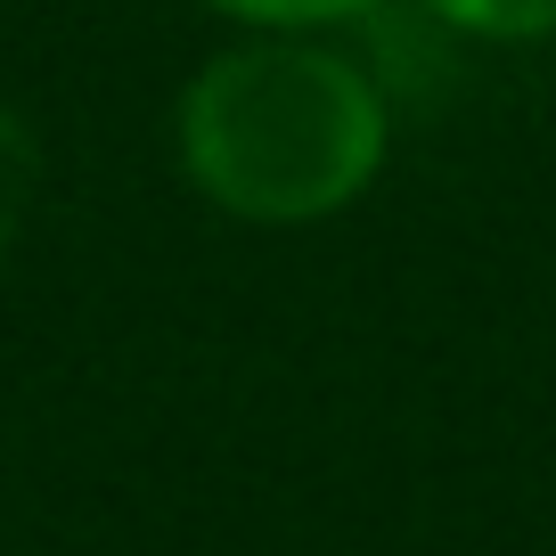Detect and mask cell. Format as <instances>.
Here are the masks:
<instances>
[{"instance_id":"6da1fadb","label":"cell","mask_w":556,"mask_h":556,"mask_svg":"<svg viewBox=\"0 0 556 556\" xmlns=\"http://www.w3.org/2000/svg\"><path fill=\"white\" fill-rule=\"evenodd\" d=\"M393 123L361 58L319 34H254L180 90V173L254 229H303L368 197Z\"/></svg>"},{"instance_id":"7a4b0ae2","label":"cell","mask_w":556,"mask_h":556,"mask_svg":"<svg viewBox=\"0 0 556 556\" xmlns=\"http://www.w3.org/2000/svg\"><path fill=\"white\" fill-rule=\"evenodd\" d=\"M417 9L467 41H548L556 34V0H417Z\"/></svg>"},{"instance_id":"3957f363","label":"cell","mask_w":556,"mask_h":556,"mask_svg":"<svg viewBox=\"0 0 556 556\" xmlns=\"http://www.w3.org/2000/svg\"><path fill=\"white\" fill-rule=\"evenodd\" d=\"M34 197H41V139H34V123H25V115L0 106V254L17 245Z\"/></svg>"},{"instance_id":"277c9868","label":"cell","mask_w":556,"mask_h":556,"mask_svg":"<svg viewBox=\"0 0 556 556\" xmlns=\"http://www.w3.org/2000/svg\"><path fill=\"white\" fill-rule=\"evenodd\" d=\"M205 9H222V17L254 25V34H328V25L368 17L377 0H205Z\"/></svg>"}]
</instances>
